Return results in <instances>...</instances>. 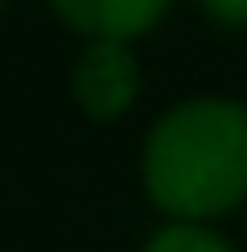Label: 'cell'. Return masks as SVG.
Returning a JSON list of instances; mask_svg holds the SVG:
<instances>
[{
    "label": "cell",
    "mask_w": 247,
    "mask_h": 252,
    "mask_svg": "<svg viewBox=\"0 0 247 252\" xmlns=\"http://www.w3.org/2000/svg\"><path fill=\"white\" fill-rule=\"evenodd\" d=\"M0 4H4V0H0Z\"/></svg>",
    "instance_id": "obj_6"
},
{
    "label": "cell",
    "mask_w": 247,
    "mask_h": 252,
    "mask_svg": "<svg viewBox=\"0 0 247 252\" xmlns=\"http://www.w3.org/2000/svg\"><path fill=\"white\" fill-rule=\"evenodd\" d=\"M141 252H239L221 230L199 226V221H168L159 226Z\"/></svg>",
    "instance_id": "obj_4"
},
{
    "label": "cell",
    "mask_w": 247,
    "mask_h": 252,
    "mask_svg": "<svg viewBox=\"0 0 247 252\" xmlns=\"http://www.w3.org/2000/svg\"><path fill=\"white\" fill-rule=\"evenodd\" d=\"M53 13L88 40H119V44H133L141 35H150L172 0H49Z\"/></svg>",
    "instance_id": "obj_3"
},
{
    "label": "cell",
    "mask_w": 247,
    "mask_h": 252,
    "mask_svg": "<svg viewBox=\"0 0 247 252\" xmlns=\"http://www.w3.org/2000/svg\"><path fill=\"white\" fill-rule=\"evenodd\" d=\"M199 9L221 27H247V0H199Z\"/></svg>",
    "instance_id": "obj_5"
},
{
    "label": "cell",
    "mask_w": 247,
    "mask_h": 252,
    "mask_svg": "<svg viewBox=\"0 0 247 252\" xmlns=\"http://www.w3.org/2000/svg\"><path fill=\"white\" fill-rule=\"evenodd\" d=\"M141 93V66L133 44L119 40H88L71 66V97L75 106L97 120V124H115L119 115L133 111Z\"/></svg>",
    "instance_id": "obj_2"
},
{
    "label": "cell",
    "mask_w": 247,
    "mask_h": 252,
    "mask_svg": "<svg viewBox=\"0 0 247 252\" xmlns=\"http://www.w3.org/2000/svg\"><path fill=\"white\" fill-rule=\"evenodd\" d=\"M146 199L172 221L225 217L247 204V102L186 97L168 106L141 146Z\"/></svg>",
    "instance_id": "obj_1"
}]
</instances>
